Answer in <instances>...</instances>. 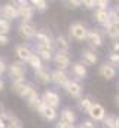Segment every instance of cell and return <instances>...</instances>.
<instances>
[{
	"instance_id": "obj_1",
	"label": "cell",
	"mask_w": 119,
	"mask_h": 128,
	"mask_svg": "<svg viewBox=\"0 0 119 128\" xmlns=\"http://www.w3.org/2000/svg\"><path fill=\"white\" fill-rule=\"evenodd\" d=\"M88 33L89 28L85 22H80V21H76V22H72L68 26V40L72 42H84L88 39Z\"/></svg>"
},
{
	"instance_id": "obj_2",
	"label": "cell",
	"mask_w": 119,
	"mask_h": 128,
	"mask_svg": "<svg viewBox=\"0 0 119 128\" xmlns=\"http://www.w3.org/2000/svg\"><path fill=\"white\" fill-rule=\"evenodd\" d=\"M8 74L10 82L15 80H26V74H27V67L26 63L22 61H14L8 66Z\"/></svg>"
},
{
	"instance_id": "obj_3",
	"label": "cell",
	"mask_w": 119,
	"mask_h": 128,
	"mask_svg": "<svg viewBox=\"0 0 119 128\" xmlns=\"http://www.w3.org/2000/svg\"><path fill=\"white\" fill-rule=\"evenodd\" d=\"M104 37H106V33H104V28L101 27H97V28H91L88 33V42L89 49L95 51L97 48H101L104 45Z\"/></svg>"
},
{
	"instance_id": "obj_4",
	"label": "cell",
	"mask_w": 119,
	"mask_h": 128,
	"mask_svg": "<svg viewBox=\"0 0 119 128\" xmlns=\"http://www.w3.org/2000/svg\"><path fill=\"white\" fill-rule=\"evenodd\" d=\"M16 4H18V20H20V22L33 21V16H34L36 10L31 6V3L27 2V0H18Z\"/></svg>"
},
{
	"instance_id": "obj_5",
	"label": "cell",
	"mask_w": 119,
	"mask_h": 128,
	"mask_svg": "<svg viewBox=\"0 0 119 128\" xmlns=\"http://www.w3.org/2000/svg\"><path fill=\"white\" fill-rule=\"evenodd\" d=\"M52 61H54V66L57 70L67 72V68L72 67V58H70L68 52H55Z\"/></svg>"
},
{
	"instance_id": "obj_6",
	"label": "cell",
	"mask_w": 119,
	"mask_h": 128,
	"mask_svg": "<svg viewBox=\"0 0 119 128\" xmlns=\"http://www.w3.org/2000/svg\"><path fill=\"white\" fill-rule=\"evenodd\" d=\"M2 18L12 22L15 20H18V4L16 2H9L2 4Z\"/></svg>"
},
{
	"instance_id": "obj_7",
	"label": "cell",
	"mask_w": 119,
	"mask_h": 128,
	"mask_svg": "<svg viewBox=\"0 0 119 128\" xmlns=\"http://www.w3.org/2000/svg\"><path fill=\"white\" fill-rule=\"evenodd\" d=\"M118 73H119L118 67L112 66V64L107 63V61L98 66V76L101 79H104V80H113L118 76Z\"/></svg>"
},
{
	"instance_id": "obj_8",
	"label": "cell",
	"mask_w": 119,
	"mask_h": 128,
	"mask_svg": "<svg viewBox=\"0 0 119 128\" xmlns=\"http://www.w3.org/2000/svg\"><path fill=\"white\" fill-rule=\"evenodd\" d=\"M18 33H20V36L22 39H27V40L34 39V36L37 33V26L33 21H30V22H20L18 24Z\"/></svg>"
},
{
	"instance_id": "obj_9",
	"label": "cell",
	"mask_w": 119,
	"mask_h": 128,
	"mask_svg": "<svg viewBox=\"0 0 119 128\" xmlns=\"http://www.w3.org/2000/svg\"><path fill=\"white\" fill-rule=\"evenodd\" d=\"M42 98H43L45 106H49V107H52V109H58L60 104H61V97H60V94L57 91H54V90H46V91H43Z\"/></svg>"
},
{
	"instance_id": "obj_10",
	"label": "cell",
	"mask_w": 119,
	"mask_h": 128,
	"mask_svg": "<svg viewBox=\"0 0 119 128\" xmlns=\"http://www.w3.org/2000/svg\"><path fill=\"white\" fill-rule=\"evenodd\" d=\"M66 92L72 98H76V100H80L82 94H84V86L79 80H74V79H70V82L66 85Z\"/></svg>"
},
{
	"instance_id": "obj_11",
	"label": "cell",
	"mask_w": 119,
	"mask_h": 128,
	"mask_svg": "<svg viewBox=\"0 0 119 128\" xmlns=\"http://www.w3.org/2000/svg\"><path fill=\"white\" fill-rule=\"evenodd\" d=\"M36 45H43V46H51L55 49V37H52L46 30H37L34 36Z\"/></svg>"
},
{
	"instance_id": "obj_12",
	"label": "cell",
	"mask_w": 119,
	"mask_h": 128,
	"mask_svg": "<svg viewBox=\"0 0 119 128\" xmlns=\"http://www.w3.org/2000/svg\"><path fill=\"white\" fill-rule=\"evenodd\" d=\"M106 109H104V106L103 104H100V103H94V106L91 107V110L88 112V116L91 121H94L95 124L97 122H103L104 121V118H106Z\"/></svg>"
},
{
	"instance_id": "obj_13",
	"label": "cell",
	"mask_w": 119,
	"mask_h": 128,
	"mask_svg": "<svg viewBox=\"0 0 119 128\" xmlns=\"http://www.w3.org/2000/svg\"><path fill=\"white\" fill-rule=\"evenodd\" d=\"M51 82L55 85V86H61V88H66V85L70 82V76L67 72H62V70H52V74H51Z\"/></svg>"
},
{
	"instance_id": "obj_14",
	"label": "cell",
	"mask_w": 119,
	"mask_h": 128,
	"mask_svg": "<svg viewBox=\"0 0 119 128\" xmlns=\"http://www.w3.org/2000/svg\"><path fill=\"white\" fill-rule=\"evenodd\" d=\"M70 70H72V74H73L74 80H84V79H86V76H88V67L84 63H80V61L72 63Z\"/></svg>"
},
{
	"instance_id": "obj_15",
	"label": "cell",
	"mask_w": 119,
	"mask_h": 128,
	"mask_svg": "<svg viewBox=\"0 0 119 128\" xmlns=\"http://www.w3.org/2000/svg\"><path fill=\"white\" fill-rule=\"evenodd\" d=\"M80 63H84L86 67H92V66H95V64L98 63V55H97V52L95 51H92V49H84L82 52H80Z\"/></svg>"
},
{
	"instance_id": "obj_16",
	"label": "cell",
	"mask_w": 119,
	"mask_h": 128,
	"mask_svg": "<svg viewBox=\"0 0 119 128\" xmlns=\"http://www.w3.org/2000/svg\"><path fill=\"white\" fill-rule=\"evenodd\" d=\"M60 121L68 124V125H74L76 121H78V113L72 107H64L61 112H60Z\"/></svg>"
},
{
	"instance_id": "obj_17",
	"label": "cell",
	"mask_w": 119,
	"mask_h": 128,
	"mask_svg": "<svg viewBox=\"0 0 119 128\" xmlns=\"http://www.w3.org/2000/svg\"><path fill=\"white\" fill-rule=\"evenodd\" d=\"M2 118H3V121H4L6 128H24L21 119H20L16 115H14L12 112H9V110H6Z\"/></svg>"
},
{
	"instance_id": "obj_18",
	"label": "cell",
	"mask_w": 119,
	"mask_h": 128,
	"mask_svg": "<svg viewBox=\"0 0 119 128\" xmlns=\"http://www.w3.org/2000/svg\"><path fill=\"white\" fill-rule=\"evenodd\" d=\"M34 54H37L40 57L42 61H52L54 58V54H55V49L51 48V46H43V45H36V51Z\"/></svg>"
},
{
	"instance_id": "obj_19",
	"label": "cell",
	"mask_w": 119,
	"mask_h": 128,
	"mask_svg": "<svg viewBox=\"0 0 119 128\" xmlns=\"http://www.w3.org/2000/svg\"><path fill=\"white\" fill-rule=\"evenodd\" d=\"M31 54H33V51H31V48H30L28 45L21 43V45H16V46H15V55H16L18 61L27 63L28 58L31 57Z\"/></svg>"
},
{
	"instance_id": "obj_20",
	"label": "cell",
	"mask_w": 119,
	"mask_h": 128,
	"mask_svg": "<svg viewBox=\"0 0 119 128\" xmlns=\"http://www.w3.org/2000/svg\"><path fill=\"white\" fill-rule=\"evenodd\" d=\"M51 74H52V72H51L49 68H46V67H42V68H39V70L34 72L36 80H37L39 84H43V85L51 84Z\"/></svg>"
},
{
	"instance_id": "obj_21",
	"label": "cell",
	"mask_w": 119,
	"mask_h": 128,
	"mask_svg": "<svg viewBox=\"0 0 119 128\" xmlns=\"http://www.w3.org/2000/svg\"><path fill=\"white\" fill-rule=\"evenodd\" d=\"M70 51V40L67 36L58 34L55 37V52H68Z\"/></svg>"
},
{
	"instance_id": "obj_22",
	"label": "cell",
	"mask_w": 119,
	"mask_h": 128,
	"mask_svg": "<svg viewBox=\"0 0 119 128\" xmlns=\"http://www.w3.org/2000/svg\"><path fill=\"white\" fill-rule=\"evenodd\" d=\"M39 115H40L46 122H54V121H57V118L60 116V113L57 112V109H52V107H49V106H43V107L40 109Z\"/></svg>"
},
{
	"instance_id": "obj_23",
	"label": "cell",
	"mask_w": 119,
	"mask_h": 128,
	"mask_svg": "<svg viewBox=\"0 0 119 128\" xmlns=\"http://www.w3.org/2000/svg\"><path fill=\"white\" fill-rule=\"evenodd\" d=\"M94 20L98 26H101L103 28L110 22V18H109V9L107 10H101V9H95L94 12Z\"/></svg>"
},
{
	"instance_id": "obj_24",
	"label": "cell",
	"mask_w": 119,
	"mask_h": 128,
	"mask_svg": "<svg viewBox=\"0 0 119 128\" xmlns=\"http://www.w3.org/2000/svg\"><path fill=\"white\" fill-rule=\"evenodd\" d=\"M104 33L107 37H110L113 40H119V24L118 22H109L104 27Z\"/></svg>"
},
{
	"instance_id": "obj_25",
	"label": "cell",
	"mask_w": 119,
	"mask_h": 128,
	"mask_svg": "<svg viewBox=\"0 0 119 128\" xmlns=\"http://www.w3.org/2000/svg\"><path fill=\"white\" fill-rule=\"evenodd\" d=\"M119 116L116 113H107L104 121H103V128H118Z\"/></svg>"
},
{
	"instance_id": "obj_26",
	"label": "cell",
	"mask_w": 119,
	"mask_h": 128,
	"mask_svg": "<svg viewBox=\"0 0 119 128\" xmlns=\"http://www.w3.org/2000/svg\"><path fill=\"white\" fill-rule=\"evenodd\" d=\"M26 86H27V82H26V80H15V82H10V91L18 97H21L24 94Z\"/></svg>"
},
{
	"instance_id": "obj_27",
	"label": "cell",
	"mask_w": 119,
	"mask_h": 128,
	"mask_svg": "<svg viewBox=\"0 0 119 128\" xmlns=\"http://www.w3.org/2000/svg\"><path fill=\"white\" fill-rule=\"evenodd\" d=\"M36 97H39L37 90H36L31 84H27V86H26V90H24V94L21 96V98H24V100L28 103V101H31V100H34Z\"/></svg>"
},
{
	"instance_id": "obj_28",
	"label": "cell",
	"mask_w": 119,
	"mask_h": 128,
	"mask_svg": "<svg viewBox=\"0 0 119 128\" xmlns=\"http://www.w3.org/2000/svg\"><path fill=\"white\" fill-rule=\"evenodd\" d=\"M94 103H95V101L92 100V97H89V96L88 97H82V98L78 101L79 109H80V110H84L85 113H88L89 110H91V107L94 106Z\"/></svg>"
},
{
	"instance_id": "obj_29",
	"label": "cell",
	"mask_w": 119,
	"mask_h": 128,
	"mask_svg": "<svg viewBox=\"0 0 119 128\" xmlns=\"http://www.w3.org/2000/svg\"><path fill=\"white\" fill-rule=\"evenodd\" d=\"M26 64H27V66H30V67H31L34 72L43 67V61H42V60H40V57H39L37 54H34V52L31 54V57L28 58V61H27Z\"/></svg>"
},
{
	"instance_id": "obj_30",
	"label": "cell",
	"mask_w": 119,
	"mask_h": 128,
	"mask_svg": "<svg viewBox=\"0 0 119 128\" xmlns=\"http://www.w3.org/2000/svg\"><path fill=\"white\" fill-rule=\"evenodd\" d=\"M30 3H31V6L34 8V10H36V12H40V14L46 12L48 8H49V3H48L46 0H31Z\"/></svg>"
},
{
	"instance_id": "obj_31",
	"label": "cell",
	"mask_w": 119,
	"mask_h": 128,
	"mask_svg": "<svg viewBox=\"0 0 119 128\" xmlns=\"http://www.w3.org/2000/svg\"><path fill=\"white\" fill-rule=\"evenodd\" d=\"M28 104V107L31 109V110H34V112H40V109L45 106V103H43V98H42V96H39V97H36L34 100H31V101H28L27 103Z\"/></svg>"
},
{
	"instance_id": "obj_32",
	"label": "cell",
	"mask_w": 119,
	"mask_h": 128,
	"mask_svg": "<svg viewBox=\"0 0 119 128\" xmlns=\"http://www.w3.org/2000/svg\"><path fill=\"white\" fill-rule=\"evenodd\" d=\"M109 18H110V22H118L119 24V8L118 6H110Z\"/></svg>"
},
{
	"instance_id": "obj_33",
	"label": "cell",
	"mask_w": 119,
	"mask_h": 128,
	"mask_svg": "<svg viewBox=\"0 0 119 128\" xmlns=\"http://www.w3.org/2000/svg\"><path fill=\"white\" fill-rule=\"evenodd\" d=\"M10 22L9 21H6V20H3V18H0V34H9L10 32Z\"/></svg>"
},
{
	"instance_id": "obj_34",
	"label": "cell",
	"mask_w": 119,
	"mask_h": 128,
	"mask_svg": "<svg viewBox=\"0 0 119 128\" xmlns=\"http://www.w3.org/2000/svg\"><path fill=\"white\" fill-rule=\"evenodd\" d=\"M64 6L67 9H78V8L82 6V0H66Z\"/></svg>"
},
{
	"instance_id": "obj_35",
	"label": "cell",
	"mask_w": 119,
	"mask_h": 128,
	"mask_svg": "<svg viewBox=\"0 0 119 128\" xmlns=\"http://www.w3.org/2000/svg\"><path fill=\"white\" fill-rule=\"evenodd\" d=\"M97 9H101V10L110 9V2L109 0H97Z\"/></svg>"
},
{
	"instance_id": "obj_36",
	"label": "cell",
	"mask_w": 119,
	"mask_h": 128,
	"mask_svg": "<svg viewBox=\"0 0 119 128\" xmlns=\"http://www.w3.org/2000/svg\"><path fill=\"white\" fill-rule=\"evenodd\" d=\"M82 6L85 9H97V0H82Z\"/></svg>"
},
{
	"instance_id": "obj_37",
	"label": "cell",
	"mask_w": 119,
	"mask_h": 128,
	"mask_svg": "<svg viewBox=\"0 0 119 128\" xmlns=\"http://www.w3.org/2000/svg\"><path fill=\"white\" fill-rule=\"evenodd\" d=\"M80 128H97V125H95L94 121H91V119H85V121L80 122Z\"/></svg>"
},
{
	"instance_id": "obj_38",
	"label": "cell",
	"mask_w": 119,
	"mask_h": 128,
	"mask_svg": "<svg viewBox=\"0 0 119 128\" xmlns=\"http://www.w3.org/2000/svg\"><path fill=\"white\" fill-rule=\"evenodd\" d=\"M9 36L8 34H0V46H6L9 43Z\"/></svg>"
},
{
	"instance_id": "obj_39",
	"label": "cell",
	"mask_w": 119,
	"mask_h": 128,
	"mask_svg": "<svg viewBox=\"0 0 119 128\" xmlns=\"http://www.w3.org/2000/svg\"><path fill=\"white\" fill-rule=\"evenodd\" d=\"M112 54L119 55V40H115L113 45H112Z\"/></svg>"
},
{
	"instance_id": "obj_40",
	"label": "cell",
	"mask_w": 119,
	"mask_h": 128,
	"mask_svg": "<svg viewBox=\"0 0 119 128\" xmlns=\"http://www.w3.org/2000/svg\"><path fill=\"white\" fill-rule=\"evenodd\" d=\"M6 72H8V64L4 63V60L0 58V76H2L3 73H6Z\"/></svg>"
},
{
	"instance_id": "obj_41",
	"label": "cell",
	"mask_w": 119,
	"mask_h": 128,
	"mask_svg": "<svg viewBox=\"0 0 119 128\" xmlns=\"http://www.w3.org/2000/svg\"><path fill=\"white\" fill-rule=\"evenodd\" d=\"M73 127H74V125H68V124L62 122V121H58L57 125H55V128H73Z\"/></svg>"
},
{
	"instance_id": "obj_42",
	"label": "cell",
	"mask_w": 119,
	"mask_h": 128,
	"mask_svg": "<svg viewBox=\"0 0 119 128\" xmlns=\"http://www.w3.org/2000/svg\"><path fill=\"white\" fill-rule=\"evenodd\" d=\"M3 90H4V80H3V79L0 78V92H2Z\"/></svg>"
},
{
	"instance_id": "obj_43",
	"label": "cell",
	"mask_w": 119,
	"mask_h": 128,
	"mask_svg": "<svg viewBox=\"0 0 119 128\" xmlns=\"http://www.w3.org/2000/svg\"><path fill=\"white\" fill-rule=\"evenodd\" d=\"M4 112H6V109L3 107V104H0V118L3 116V113H4Z\"/></svg>"
},
{
	"instance_id": "obj_44",
	"label": "cell",
	"mask_w": 119,
	"mask_h": 128,
	"mask_svg": "<svg viewBox=\"0 0 119 128\" xmlns=\"http://www.w3.org/2000/svg\"><path fill=\"white\" fill-rule=\"evenodd\" d=\"M115 104H116V107H119V94L115 96Z\"/></svg>"
},
{
	"instance_id": "obj_45",
	"label": "cell",
	"mask_w": 119,
	"mask_h": 128,
	"mask_svg": "<svg viewBox=\"0 0 119 128\" xmlns=\"http://www.w3.org/2000/svg\"><path fill=\"white\" fill-rule=\"evenodd\" d=\"M116 90H118V94H119V80H118V84H116Z\"/></svg>"
},
{
	"instance_id": "obj_46",
	"label": "cell",
	"mask_w": 119,
	"mask_h": 128,
	"mask_svg": "<svg viewBox=\"0 0 119 128\" xmlns=\"http://www.w3.org/2000/svg\"><path fill=\"white\" fill-rule=\"evenodd\" d=\"M73 128H80V125H74Z\"/></svg>"
},
{
	"instance_id": "obj_47",
	"label": "cell",
	"mask_w": 119,
	"mask_h": 128,
	"mask_svg": "<svg viewBox=\"0 0 119 128\" xmlns=\"http://www.w3.org/2000/svg\"><path fill=\"white\" fill-rule=\"evenodd\" d=\"M0 18H2V6H0Z\"/></svg>"
},
{
	"instance_id": "obj_48",
	"label": "cell",
	"mask_w": 119,
	"mask_h": 128,
	"mask_svg": "<svg viewBox=\"0 0 119 128\" xmlns=\"http://www.w3.org/2000/svg\"><path fill=\"white\" fill-rule=\"evenodd\" d=\"M116 6H118V8H119V2H118V3H116Z\"/></svg>"
},
{
	"instance_id": "obj_49",
	"label": "cell",
	"mask_w": 119,
	"mask_h": 128,
	"mask_svg": "<svg viewBox=\"0 0 119 128\" xmlns=\"http://www.w3.org/2000/svg\"><path fill=\"white\" fill-rule=\"evenodd\" d=\"M118 128H119V121H118Z\"/></svg>"
}]
</instances>
